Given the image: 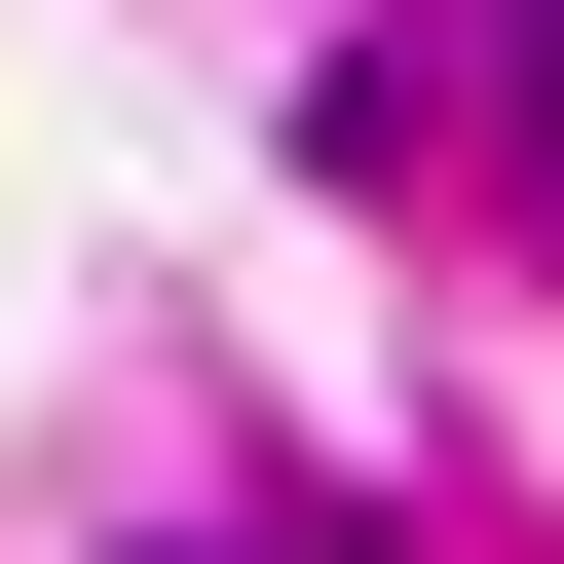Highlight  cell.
<instances>
[{
  "instance_id": "cell-1",
  "label": "cell",
  "mask_w": 564,
  "mask_h": 564,
  "mask_svg": "<svg viewBox=\"0 0 564 564\" xmlns=\"http://www.w3.org/2000/svg\"><path fill=\"white\" fill-rule=\"evenodd\" d=\"M452 113H489V226L564 263V0H489V39H452Z\"/></svg>"
}]
</instances>
